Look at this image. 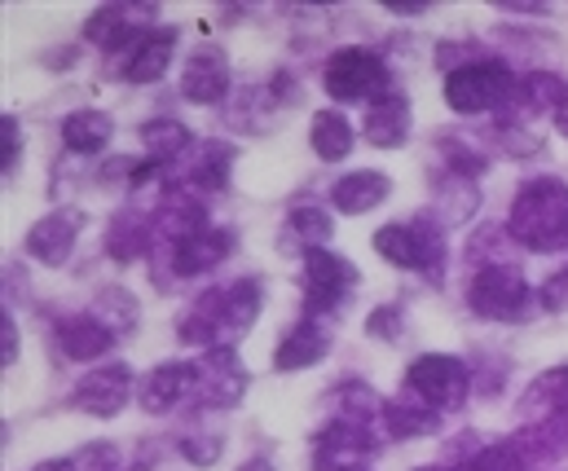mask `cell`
I'll list each match as a JSON object with an SVG mask.
<instances>
[{
	"mask_svg": "<svg viewBox=\"0 0 568 471\" xmlns=\"http://www.w3.org/2000/svg\"><path fill=\"white\" fill-rule=\"evenodd\" d=\"M18 158H22V129H18L13 115H4L0 120V172L13 176L18 172Z\"/></svg>",
	"mask_w": 568,
	"mask_h": 471,
	"instance_id": "e575fe53",
	"label": "cell"
},
{
	"mask_svg": "<svg viewBox=\"0 0 568 471\" xmlns=\"http://www.w3.org/2000/svg\"><path fill=\"white\" fill-rule=\"evenodd\" d=\"M80 229H84V212L80 207H53L49 216H40L27 229V256L40 260V265H49V269H58V265L71 260Z\"/></svg>",
	"mask_w": 568,
	"mask_h": 471,
	"instance_id": "4fadbf2b",
	"label": "cell"
},
{
	"mask_svg": "<svg viewBox=\"0 0 568 471\" xmlns=\"http://www.w3.org/2000/svg\"><path fill=\"white\" fill-rule=\"evenodd\" d=\"M406 392L419 397L424 406H432L440 414V410H458L476 388H471V370L458 357H449V352H424L406 370Z\"/></svg>",
	"mask_w": 568,
	"mask_h": 471,
	"instance_id": "52a82bcc",
	"label": "cell"
},
{
	"mask_svg": "<svg viewBox=\"0 0 568 471\" xmlns=\"http://www.w3.org/2000/svg\"><path fill=\"white\" fill-rule=\"evenodd\" d=\"M402 326H406V317H402V309H397V305H384V309H375V314H371V321H366V330H371L375 339H393V344H397Z\"/></svg>",
	"mask_w": 568,
	"mask_h": 471,
	"instance_id": "d590c367",
	"label": "cell"
},
{
	"mask_svg": "<svg viewBox=\"0 0 568 471\" xmlns=\"http://www.w3.org/2000/svg\"><path fill=\"white\" fill-rule=\"evenodd\" d=\"M185 397H194V361H163L138 379V406L145 414H168Z\"/></svg>",
	"mask_w": 568,
	"mask_h": 471,
	"instance_id": "e0dca14e",
	"label": "cell"
},
{
	"mask_svg": "<svg viewBox=\"0 0 568 471\" xmlns=\"http://www.w3.org/2000/svg\"><path fill=\"white\" fill-rule=\"evenodd\" d=\"M480 194H476V181L471 176H458V172H445L436 181V203H432V221L445 229V225H467V216L476 212Z\"/></svg>",
	"mask_w": 568,
	"mask_h": 471,
	"instance_id": "f1b7e54d",
	"label": "cell"
},
{
	"mask_svg": "<svg viewBox=\"0 0 568 471\" xmlns=\"http://www.w3.org/2000/svg\"><path fill=\"white\" fill-rule=\"evenodd\" d=\"M154 247L168 256V274H176V278H199V274L216 269L221 260H230V252H234V229L207 225L203 234H194V238H185V243H172V247L154 243Z\"/></svg>",
	"mask_w": 568,
	"mask_h": 471,
	"instance_id": "5bb4252c",
	"label": "cell"
},
{
	"mask_svg": "<svg viewBox=\"0 0 568 471\" xmlns=\"http://www.w3.org/2000/svg\"><path fill=\"white\" fill-rule=\"evenodd\" d=\"M247 366L239 361V348H207L194 361V401L203 410H234L247 397Z\"/></svg>",
	"mask_w": 568,
	"mask_h": 471,
	"instance_id": "9c48e42d",
	"label": "cell"
},
{
	"mask_svg": "<svg viewBox=\"0 0 568 471\" xmlns=\"http://www.w3.org/2000/svg\"><path fill=\"white\" fill-rule=\"evenodd\" d=\"M516 410L525 414V423H538V419H551V414H568V366H556V370L538 375L525 388Z\"/></svg>",
	"mask_w": 568,
	"mask_h": 471,
	"instance_id": "83f0119b",
	"label": "cell"
},
{
	"mask_svg": "<svg viewBox=\"0 0 568 471\" xmlns=\"http://www.w3.org/2000/svg\"><path fill=\"white\" fill-rule=\"evenodd\" d=\"M230 93V62L216 44H199L181 66V98L194 106H216Z\"/></svg>",
	"mask_w": 568,
	"mask_h": 471,
	"instance_id": "9a60e30c",
	"label": "cell"
},
{
	"mask_svg": "<svg viewBox=\"0 0 568 471\" xmlns=\"http://www.w3.org/2000/svg\"><path fill=\"white\" fill-rule=\"evenodd\" d=\"M133 397H138V379H133V370H129L124 361H115V366L89 370V375L75 383L71 406H75L80 414H93V419H115Z\"/></svg>",
	"mask_w": 568,
	"mask_h": 471,
	"instance_id": "7c38bea8",
	"label": "cell"
},
{
	"mask_svg": "<svg viewBox=\"0 0 568 471\" xmlns=\"http://www.w3.org/2000/svg\"><path fill=\"white\" fill-rule=\"evenodd\" d=\"M511 93H516V75L498 58L458 62L445 75V106L454 115H489V111H503L511 102Z\"/></svg>",
	"mask_w": 568,
	"mask_h": 471,
	"instance_id": "5b68a950",
	"label": "cell"
},
{
	"mask_svg": "<svg viewBox=\"0 0 568 471\" xmlns=\"http://www.w3.org/2000/svg\"><path fill=\"white\" fill-rule=\"evenodd\" d=\"M18 361V326H13V317H9V309L0 314V366L9 370Z\"/></svg>",
	"mask_w": 568,
	"mask_h": 471,
	"instance_id": "60d3db41",
	"label": "cell"
},
{
	"mask_svg": "<svg viewBox=\"0 0 568 471\" xmlns=\"http://www.w3.org/2000/svg\"><path fill=\"white\" fill-rule=\"evenodd\" d=\"M75 468H80V471H120V454H115V446H106V441H98V446H89V450H80V459H75Z\"/></svg>",
	"mask_w": 568,
	"mask_h": 471,
	"instance_id": "74e56055",
	"label": "cell"
},
{
	"mask_svg": "<svg viewBox=\"0 0 568 471\" xmlns=\"http://www.w3.org/2000/svg\"><path fill=\"white\" fill-rule=\"evenodd\" d=\"M239 471H274V463H270V459H247Z\"/></svg>",
	"mask_w": 568,
	"mask_h": 471,
	"instance_id": "f6af8a7d",
	"label": "cell"
},
{
	"mask_svg": "<svg viewBox=\"0 0 568 471\" xmlns=\"http://www.w3.org/2000/svg\"><path fill=\"white\" fill-rule=\"evenodd\" d=\"M322 89H326V98H335V102H344V106H366V111H371L375 102H384V98L397 93L388 62H384L379 53L362 49V44L335 49V53L326 58V66H322Z\"/></svg>",
	"mask_w": 568,
	"mask_h": 471,
	"instance_id": "3957f363",
	"label": "cell"
},
{
	"mask_svg": "<svg viewBox=\"0 0 568 471\" xmlns=\"http://www.w3.org/2000/svg\"><path fill=\"white\" fill-rule=\"evenodd\" d=\"M384 432L397 437V441L432 437V432H440V414H436L432 406H424L419 397H410V401H388V410H384Z\"/></svg>",
	"mask_w": 568,
	"mask_h": 471,
	"instance_id": "4dcf8cb0",
	"label": "cell"
},
{
	"mask_svg": "<svg viewBox=\"0 0 568 471\" xmlns=\"http://www.w3.org/2000/svg\"><path fill=\"white\" fill-rule=\"evenodd\" d=\"M150 18H154V4H98L84 22V40L98 44L102 53H111V58L115 53L129 58L142 44L145 31H154Z\"/></svg>",
	"mask_w": 568,
	"mask_h": 471,
	"instance_id": "8fae6325",
	"label": "cell"
},
{
	"mask_svg": "<svg viewBox=\"0 0 568 471\" xmlns=\"http://www.w3.org/2000/svg\"><path fill=\"white\" fill-rule=\"evenodd\" d=\"M467 309L480 321H529L542 314V291L516 265H480L467 283Z\"/></svg>",
	"mask_w": 568,
	"mask_h": 471,
	"instance_id": "277c9868",
	"label": "cell"
},
{
	"mask_svg": "<svg viewBox=\"0 0 568 471\" xmlns=\"http://www.w3.org/2000/svg\"><path fill=\"white\" fill-rule=\"evenodd\" d=\"M111 137H115V120L106 111L84 106V111H71L62 120V146L71 155H98V151H106Z\"/></svg>",
	"mask_w": 568,
	"mask_h": 471,
	"instance_id": "4316f807",
	"label": "cell"
},
{
	"mask_svg": "<svg viewBox=\"0 0 568 471\" xmlns=\"http://www.w3.org/2000/svg\"><path fill=\"white\" fill-rule=\"evenodd\" d=\"M379 454V432L353 419H335L313 437V468L317 471H366Z\"/></svg>",
	"mask_w": 568,
	"mask_h": 471,
	"instance_id": "ba28073f",
	"label": "cell"
},
{
	"mask_svg": "<svg viewBox=\"0 0 568 471\" xmlns=\"http://www.w3.org/2000/svg\"><path fill=\"white\" fill-rule=\"evenodd\" d=\"M357 291V269L335 256L331 247L304 252V314L322 317L326 309H339Z\"/></svg>",
	"mask_w": 568,
	"mask_h": 471,
	"instance_id": "30bf717a",
	"label": "cell"
},
{
	"mask_svg": "<svg viewBox=\"0 0 568 471\" xmlns=\"http://www.w3.org/2000/svg\"><path fill=\"white\" fill-rule=\"evenodd\" d=\"M410 124H415L410 102H406V93L397 89L393 98H384V102H375V106L366 111L362 137H366L371 146H379V151H397V146L410 142Z\"/></svg>",
	"mask_w": 568,
	"mask_h": 471,
	"instance_id": "ffe728a7",
	"label": "cell"
},
{
	"mask_svg": "<svg viewBox=\"0 0 568 471\" xmlns=\"http://www.w3.org/2000/svg\"><path fill=\"white\" fill-rule=\"evenodd\" d=\"M181 454H185L190 463H199V468H212L216 454H221V437H185V441H181Z\"/></svg>",
	"mask_w": 568,
	"mask_h": 471,
	"instance_id": "f35d334b",
	"label": "cell"
},
{
	"mask_svg": "<svg viewBox=\"0 0 568 471\" xmlns=\"http://www.w3.org/2000/svg\"><path fill=\"white\" fill-rule=\"evenodd\" d=\"M261 317V283L256 278H239L230 287H212L207 296H199L190 305V314L176 321L181 344H199L207 348H234V339H243Z\"/></svg>",
	"mask_w": 568,
	"mask_h": 471,
	"instance_id": "6da1fadb",
	"label": "cell"
},
{
	"mask_svg": "<svg viewBox=\"0 0 568 471\" xmlns=\"http://www.w3.org/2000/svg\"><path fill=\"white\" fill-rule=\"evenodd\" d=\"M516 454L538 471L542 463H556L568 454V414H551V419H538V423H525L516 437H511Z\"/></svg>",
	"mask_w": 568,
	"mask_h": 471,
	"instance_id": "44dd1931",
	"label": "cell"
},
{
	"mask_svg": "<svg viewBox=\"0 0 568 471\" xmlns=\"http://www.w3.org/2000/svg\"><path fill=\"white\" fill-rule=\"evenodd\" d=\"M326 352H331V330H326L317 317H304L300 326H291L283 335V344H278V352H274V366H278V370H308V366H317Z\"/></svg>",
	"mask_w": 568,
	"mask_h": 471,
	"instance_id": "cb8c5ba5",
	"label": "cell"
},
{
	"mask_svg": "<svg viewBox=\"0 0 568 471\" xmlns=\"http://www.w3.org/2000/svg\"><path fill=\"white\" fill-rule=\"evenodd\" d=\"M230 158H234V151L221 146V142L194 146V158L181 167V176L172 181V190H181V194H212V190H225V181H230Z\"/></svg>",
	"mask_w": 568,
	"mask_h": 471,
	"instance_id": "603a6c76",
	"label": "cell"
},
{
	"mask_svg": "<svg viewBox=\"0 0 568 471\" xmlns=\"http://www.w3.org/2000/svg\"><path fill=\"white\" fill-rule=\"evenodd\" d=\"M36 471H80V468H75V459H44Z\"/></svg>",
	"mask_w": 568,
	"mask_h": 471,
	"instance_id": "7bdbcfd3",
	"label": "cell"
},
{
	"mask_svg": "<svg viewBox=\"0 0 568 471\" xmlns=\"http://www.w3.org/2000/svg\"><path fill=\"white\" fill-rule=\"evenodd\" d=\"M154 252V216H142V212H120L106 229V256L120 260V265H133Z\"/></svg>",
	"mask_w": 568,
	"mask_h": 471,
	"instance_id": "484cf974",
	"label": "cell"
},
{
	"mask_svg": "<svg viewBox=\"0 0 568 471\" xmlns=\"http://www.w3.org/2000/svg\"><path fill=\"white\" fill-rule=\"evenodd\" d=\"M53 344H58V352L67 361H98V357H106L115 348V335L93 314H71V317H58Z\"/></svg>",
	"mask_w": 568,
	"mask_h": 471,
	"instance_id": "ac0fdd59",
	"label": "cell"
},
{
	"mask_svg": "<svg viewBox=\"0 0 568 471\" xmlns=\"http://www.w3.org/2000/svg\"><path fill=\"white\" fill-rule=\"evenodd\" d=\"M142 151L150 163H176L185 151H194V137L176 120H145L142 124Z\"/></svg>",
	"mask_w": 568,
	"mask_h": 471,
	"instance_id": "d6a6232c",
	"label": "cell"
},
{
	"mask_svg": "<svg viewBox=\"0 0 568 471\" xmlns=\"http://www.w3.org/2000/svg\"><path fill=\"white\" fill-rule=\"evenodd\" d=\"M542 309H547V314H565L568 309V269H560V274L542 287Z\"/></svg>",
	"mask_w": 568,
	"mask_h": 471,
	"instance_id": "ab89813d",
	"label": "cell"
},
{
	"mask_svg": "<svg viewBox=\"0 0 568 471\" xmlns=\"http://www.w3.org/2000/svg\"><path fill=\"white\" fill-rule=\"evenodd\" d=\"M556 129L568 137V93H565V102H560V111H556Z\"/></svg>",
	"mask_w": 568,
	"mask_h": 471,
	"instance_id": "ee69618b",
	"label": "cell"
},
{
	"mask_svg": "<svg viewBox=\"0 0 568 471\" xmlns=\"http://www.w3.org/2000/svg\"><path fill=\"white\" fill-rule=\"evenodd\" d=\"M388 194H393V181H388L384 172H375V167L348 172V176H339V181L331 185V203H335V212H344V216L375 212L379 203H388Z\"/></svg>",
	"mask_w": 568,
	"mask_h": 471,
	"instance_id": "7402d4cb",
	"label": "cell"
},
{
	"mask_svg": "<svg viewBox=\"0 0 568 471\" xmlns=\"http://www.w3.org/2000/svg\"><path fill=\"white\" fill-rule=\"evenodd\" d=\"M565 93H568V84L560 75H551V71H529V75L516 80V93H511V102L503 106V124H525V120H542V115L556 120Z\"/></svg>",
	"mask_w": 568,
	"mask_h": 471,
	"instance_id": "2e32d148",
	"label": "cell"
},
{
	"mask_svg": "<svg viewBox=\"0 0 568 471\" xmlns=\"http://www.w3.org/2000/svg\"><path fill=\"white\" fill-rule=\"evenodd\" d=\"M353 142H357V133H353V124H348L339 111H317V115H313V124H308V146H313L317 158L339 163V158L353 155Z\"/></svg>",
	"mask_w": 568,
	"mask_h": 471,
	"instance_id": "f546056e",
	"label": "cell"
},
{
	"mask_svg": "<svg viewBox=\"0 0 568 471\" xmlns=\"http://www.w3.org/2000/svg\"><path fill=\"white\" fill-rule=\"evenodd\" d=\"M511 238L525 252L556 256L568 252V185L556 176H534L516 190L511 216H507Z\"/></svg>",
	"mask_w": 568,
	"mask_h": 471,
	"instance_id": "7a4b0ae2",
	"label": "cell"
},
{
	"mask_svg": "<svg viewBox=\"0 0 568 471\" xmlns=\"http://www.w3.org/2000/svg\"><path fill=\"white\" fill-rule=\"evenodd\" d=\"M286 229L300 238L304 252H313V247H326V238L335 234V221H331L326 207H317V203H300V207H291Z\"/></svg>",
	"mask_w": 568,
	"mask_h": 471,
	"instance_id": "836d02e7",
	"label": "cell"
},
{
	"mask_svg": "<svg viewBox=\"0 0 568 471\" xmlns=\"http://www.w3.org/2000/svg\"><path fill=\"white\" fill-rule=\"evenodd\" d=\"M419 471H458V468H419Z\"/></svg>",
	"mask_w": 568,
	"mask_h": 471,
	"instance_id": "bcb514c9",
	"label": "cell"
},
{
	"mask_svg": "<svg viewBox=\"0 0 568 471\" xmlns=\"http://www.w3.org/2000/svg\"><path fill=\"white\" fill-rule=\"evenodd\" d=\"M375 252L397 269H419L432 283H440L445 274V238L432 216L406 221V225H384L375 234Z\"/></svg>",
	"mask_w": 568,
	"mask_h": 471,
	"instance_id": "8992f818",
	"label": "cell"
},
{
	"mask_svg": "<svg viewBox=\"0 0 568 471\" xmlns=\"http://www.w3.org/2000/svg\"><path fill=\"white\" fill-rule=\"evenodd\" d=\"M212 221H207V207L194 198V194H181L172 190L159 207H154V243L172 247V243H185L194 234H203Z\"/></svg>",
	"mask_w": 568,
	"mask_h": 471,
	"instance_id": "d6986e66",
	"label": "cell"
},
{
	"mask_svg": "<svg viewBox=\"0 0 568 471\" xmlns=\"http://www.w3.org/2000/svg\"><path fill=\"white\" fill-rule=\"evenodd\" d=\"M172 53H176V27H154V31H145L142 44L124 58V80H129V84H154V80H163Z\"/></svg>",
	"mask_w": 568,
	"mask_h": 471,
	"instance_id": "d4e9b609",
	"label": "cell"
},
{
	"mask_svg": "<svg viewBox=\"0 0 568 471\" xmlns=\"http://www.w3.org/2000/svg\"><path fill=\"white\" fill-rule=\"evenodd\" d=\"M384 9H388V13H424L427 4H419V0H388Z\"/></svg>",
	"mask_w": 568,
	"mask_h": 471,
	"instance_id": "b9f144b4",
	"label": "cell"
},
{
	"mask_svg": "<svg viewBox=\"0 0 568 471\" xmlns=\"http://www.w3.org/2000/svg\"><path fill=\"white\" fill-rule=\"evenodd\" d=\"M445 158H449V172H458V176H480L485 172V158L476 155V151H467L463 142H445Z\"/></svg>",
	"mask_w": 568,
	"mask_h": 471,
	"instance_id": "8d00e7d4",
	"label": "cell"
},
{
	"mask_svg": "<svg viewBox=\"0 0 568 471\" xmlns=\"http://www.w3.org/2000/svg\"><path fill=\"white\" fill-rule=\"evenodd\" d=\"M89 314L98 317V321H102V326H106V330H111L115 339H120V335H129V330H133V326L142 321L138 296H133L129 287H120V283H115V287H102V291L93 296Z\"/></svg>",
	"mask_w": 568,
	"mask_h": 471,
	"instance_id": "1f68e13d",
	"label": "cell"
}]
</instances>
